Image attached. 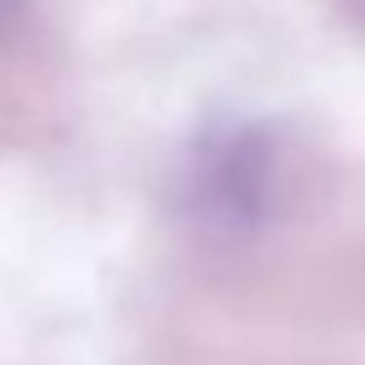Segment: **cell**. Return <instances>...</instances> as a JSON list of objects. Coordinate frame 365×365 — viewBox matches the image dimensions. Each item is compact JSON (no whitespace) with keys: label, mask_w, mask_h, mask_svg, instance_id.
<instances>
[{"label":"cell","mask_w":365,"mask_h":365,"mask_svg":"<svg viewBox=\"0 0 365 365\" xmlns=\"http://www.w3.org/2000/svg\"><path fill=\"white\" fill-rule=\"evenodd\" d=\"M275 185H280V150L270 130L255 120H220L185 155L180 205L195 225L215 235H245L270 215Z\"/></svg>","instance_id":"6da1fadb"},{"label":"cell","mask_w":365,"mask_h":365,"mask_svg":"<svg viewBox=\"0 0 365 365\" xmlns=\"http://www.w3.org/2000/svg\"><path fill=\"white\" fill-rule=\"evenodd\" d=\"M11 16H16V0H0V26H6Z\"/></svg>","instance_id":"7a4b0ae2"}]
</instances>
